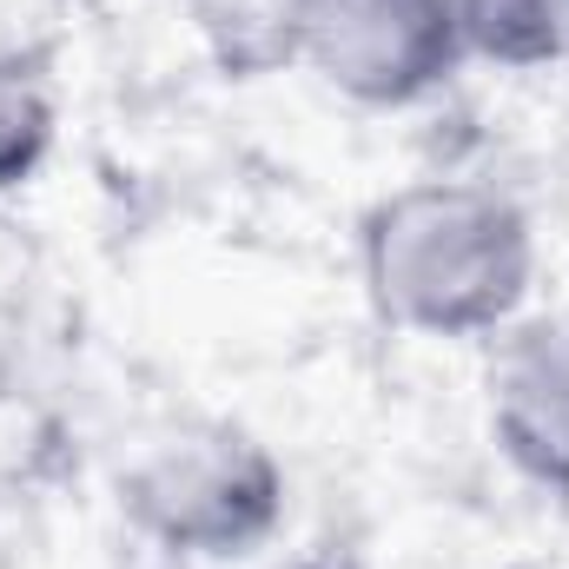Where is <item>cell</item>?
Masks as SVG:
<instances>
[{"instance_id":"7","label":"cell","mask_w":569,"mask_h":569,"mask_svg":"<svg viewBox=\"0 0 569 569\" xmlns=\"http://www.w3.org/2000/svg\"><path fill=\"white\" fill-rule=\"evenodd\" d=\"M470 60L503 73H543L569 60V0H463Z\"/></svg>"},{"instance_id":"6","label":"cell","mask_w":569,"mask_h":569,"mask_svg":"<svg viewBox=\"0 0 569 569\" xmlns=\"http://www.w3.org/2000/svg\"><path fill=\"white\" fill-rule=\"evenodd\" d=\"M60 140V100L40 53L0 47V199L33 186Z\"/></svg>"},{"instance_id":"4","label":"cell","mask_w":569,"mask_h":569,"mask_svg":"<svg viewBox=\"0 0 569 569\" xmlns=\"http://www.w3.org/2000/svg\"><path fill=\"white\" fill-rule=\"evenodd\" d=\"M483 391L497 457L530 490L569 503V298L523 311L517 325L497 331Z\"/></svg>"},{"instance_id":"3","label":"cell","mask_w":569,"mask_h":569,"mask_svg":"<svg viewBox=\"0 0 569 569\" xmlns=\"http://www.w3.org/2000/svg\"><path fill=\"white\" fill-rule=\"evenodd\" d=\"M470 60L463 0H305L298 7V67L331 93L398 113L450 87Z\"/></svg>"},{"instance_id":"5","label":"cell","mask_w":569,"mask_h":569,"mask_svg":"<svg viewBox=\"0 0 569 569\" xmlns=\"http://www.w3.org/2000/svg\"><path fill=\"white\" fill-rule=\"evenodd\" d=\"M298 7L305 0H179L212 73L239 87L298 67Z\"/></svg>"},{"instance_id":"9","label":"cell","mask_w":569,"mask_h":569,"mask_svg":"<svg viewBox=\"0 0 569 569\" xmlns=\"http://www.w3.org/2000/svg\"><path fill=\"white\" fill-rule=\"evenodd\" d=\"M517 569H537V563H517Z\"/></svg>"},{"instance_id":"1","label":"cell","mask_w":569,"mask_h":569,"mask_svg":"<svg viewBox=\"0 0 569 569\" xmlns=\"http://www.w3.org/2000/svg\"><path fill=\"white\" fill-rule=\"evenodd\" d=\"M365 298L411 338H497L530 311L537 226L517 192L490 179H411L358 226Z\"/></svg>"},{"instance_id":"2","label":"cell","mask_w":569,"mask_h":569,"mask_svg":"<svg viewBox=\"0 0 569 569\" xmlns=\"http://www.w3.org/2000/svg\"><path fill=\"white\" fill-rule=\"evenodd\" d=\"M120 517L152 557L186 569L246 563L284 523V463L259 430L232 418H186L127 463Z\"/></svg>"},{"instance_id":"8","label":"cell","mask_w":569,"mask_h":569,"mask_svg":"<svg viewBox=\"0 0 569 569\" xmlns=\"http://www.w3.org/2000/svg\"><path fill=\"white\" fill-rule=\"evenodd\" d=\"M291 569H365V563H345V557H305V563H291Z\"/></svg>"}]
</instances>
